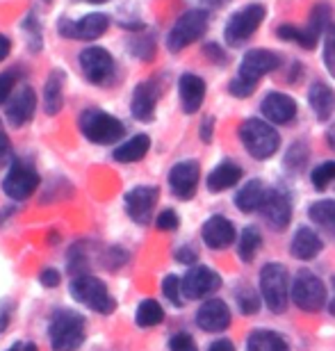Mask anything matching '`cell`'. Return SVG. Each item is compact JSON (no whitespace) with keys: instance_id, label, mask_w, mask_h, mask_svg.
Returning <instances> with one entry per match:
<instances>
[{"instance_id":"cell-54","label":"cell","mask_w":335,"mask_h":351,"mask_svg":"<svg viewBox=\"0 0 335 351\" xmlns=\"http://www.w3.org/2000/svg\"><path fill=\"white\" fill-rule=\"evenodd\" d=\"M212 3H214V5H219V3H221V0H212Z\"/></svg>"},{"instance_id":"cell-36","label":"cell","mask_w":335,"mask_h":351,"mask_svg":"<svg viewBox=\"0 0 335 351\" xmlns=\"http://www.w3.org/2000/svg\"><path fill=\"white\" fill-rule=\"evenodd\" d=\"M310 180H312V185H315L317 189H326V187H329L331 182L335 180V162H333V160H329V162H324V165H319L317 169L312 171Z\"/></svg>"},{"instance_id":"cell-37","label":"cell","mask_w":335,"mask_h":351,"mask_svg":"<svg viewBox=\"0 0 335 351\" xmlns=\"http://www.w3.org/2000/svg\"><path fill=\"white\" fill-rule=\"evenodd\" d=\"M324 64L326 71L335 78V25L333 23L326 27L324 34Z\"/></svg>"},{"instance_id":"cell-10","label":"cell","mask_w":335,"mask_h":351,"mask_svg":"<svg viewBox=\"0 0 335 351\" xmlns=\"http://www.w3.org/2000/svg\"><path fill=\"white\" fill-rule=\"evenodd\" d=\"M80 66L82 73L94 85H106L114 73V60L112 55L101 46H89L80 53Z\"/></svg>"},{"instance_id":"cell-25","label":"cell","mask_w":335,"mask_h":351,"mask_svg":"<svg viewBox=\"0 0 335 351\" xmlns=\"http://www.w3.org/2000/svg\"><path fill=\"white\" fill-rule=\"evenodd\" d=\"M264 199H267V187L262 180H249L240 192L235 194V206L242 213H253V210L262 208Z\"/></svg>"},{"instance_id":"cell-16","label":"cell","mask_w":335,"mask_h":351,"mask_svg":"<svg viewBox=\"0 0 335 351\" xmlns=\"http://www.w3.org/2000/svg\"><path fill=\"white\" fill-rule=\"evenodd\" d=\"M197 326L206 333H221L230 326V308L221 299H208L197 311Z\"/></svg>"},{"instance_id":"cell-23","label":"cell","mask_w":335,"mask_h":351,"mask_svg":"<svg viewBox=\"0 0 335 351\" xmlns=\"http://www.w3.org/2000/svg\"><path fill=\"white\" fill-rule=\"evenodd\" d=\"M324 249V242L315 230H310L308 226H301L295 233L290 242V254L297 261H312L315 256H319V251Z\"/></svg>"},{"instance_id":"cell-7","label":"cell","mask_w":335,"mask_h":351,"mask_svg":"<svg viewBox=\"0 0 335 351\" xmlns=\"http://www.w3.org/2000/svg\"><path fill=\"white\" fill-rule=\"evenodd\" d=\"M292 301L303 313H317L326 304V285L324 280L308 269H301L292 283Z\"/></svg>"},{"instance_id":"cell-38","label":"cell","mask_w":335,"mask_h":351,"mask_svg":"<svg viewBox=\"0 0 335 351\" xmlns=\"http://www.w3.org/2000/svg\"><path fill=\"white\" fill-rule=\"evenodd\" d=\"M228 91H230L233 96H237V98H249V96L256 91V82H251V80H247V78H242V75H237V78L230 80Z\"/></svg>"},{"instance_id":"cell-30","label":"cell","mask_w":335,"mask_h":351,"mask_svg":"<svg viewBox=\"0 0 335 351\" xmlns=\"http://www.w3.org/2000/svg\"><path fill=\"white\" fill-rule=\"evenodd\" d=\"M247 351H290V347L274 331H253L249 335Z\"/></svg>"},{"instance_id":"cell-22","label":"cell","mask_w":335,"mask_h":351,"mask_svg":"<svg viewBox=\"0 0 335 351\" xmlns=\"http://www.w3.org/2000/svg\"><path fill=\"white\" fill-rule=\"evenodd\" d=\"M178 91H180V103H183V112H187V114L199 112L201 103L206 98V82L197 73H183L178 80Z\"/></svg>"},{"instance_id":"cell-40","label":"cell","mask_w":335,"mask_h":351,"mask_svg":"<svg viewBox=\"0 0 335 351\" xmlns=\"http://www.w3.org/2000/svg\"><path fill=\"white\" fill-rule=\"evenodd\" d=\"M178 223H180V219H178V215L173 213V210H162L160 213V217H158V221H156V226L160 228V230H176L178 228Z\"/></svg>"},{"instance_id":"cell-13","label":"cell","mask_w":335,"mask_h":351,"mask_svg":"<svg viewBox=\"0 0 335 351\" xmlns=\"http://www.w3.org/2000/svg\"><path fill=\"white\" fill-rule=\"evenodd\" d=\"M158 196H160V189L153 185H142V187L130 189V192L125 194V210H128L130 219L146 226V223L151 221L153 210H156Z\"/></svg>"},{"instance_id":"cell-41","label":"cell","mask_w":335,"mask_h":351,"mask_svg":"<svg viewBox=\"0 0 335 351\" xmlns=\"http://www.w3.org/2000/svg\"><path fill=\"white\" fill-rule=\"evenodd\" d=\"M14 82H16V75L14 73H0V105L10 101Z\"/></svg>"},{"instance_id":"cell-51","label":"cell","mask_w":335,"mask_h":351,"mask_svg":"<svg viewBox=\"0 0 335 351\" xmlns=\"http://www.w3.org/2000/svg\"><path fill=\"white\" fill-rule=\"evenodd\" d=\"M329 144H331L333 149H335V128H333V132H331V135H329Z\"/></svg>"},{"instance_id":"cell-39","label":"cell","mask_w":335,"mask_h":351,"mask_svg":"<svg viewBox=\"0 0 335 351\" xmlns=\"http://www.w3.org/2000/svg\"><path fill=\"white\" fill-rule=\"evenodd\" d=\"M169 349L171 351H199L197 342L192 340L190 333H176V335H171Z\"/></svg>"},{"instance_id":"cell-4","label":"cell","mask_w":335,"mask_h":351,"mask_svg":"<svg viewBox=\"0 0 335 351\" xmlns=\"http://www.w3.org/2000/svg\"><path fill=\"white\" fill-rule=\"evenodd\" d=\"M69 290H71L75 301H80L82 306L92 308L94 313H101V315L114 313L116 301L112 299V294L108 292V287L101 278L89 276V274H82V276H75L71 280Z\"/></svg>"},{"instance_id":"cell-2","label":"cell","mask_w":335,"mask_h":351,"mask_svg":"<svg viewBox=\"0 0 335 351\" xmlns=\"http://www.w3.org/2000/svg\"><path fill=\"white\" fill-rule=\"evenodd\" d=\"M240 139L251 156L256 160H267L281 146V135L271 123L262 119H247L240 128Z\"/></svg>"},{"instance_id":"cell-3","label":"cell","mask_w":335,"mask_h":351,"mask_svg":"<svg viewBox=\"0 0 335 351\" xmlns=\"http://www.w3.org/2000/svg\"><path fill=\"white\" fill-rule=\"evenodd\" d=\"M260 292H262V301L274 315L288 311V299H290L288 269L278 263L264 265L260 271Z\"/></svg>"},{"instance_id":"cell-28","label":"cell","mask_w":335,"mask_h":351,"mask_svg":"<svg viewBox=\"0 0 335 351\" xmlns=\"http://www.w3.org/2000/svg\"><path fill=\"white\" fill-rule=\"evenodd\" d=\"M62 89H64V73L62 71H53L48 75L46 80V91H44V108H46V114H58L62 110Z\"/></svg>"},{"instance_id":"cell-26","label":"cell","mask_w":335,"mask_h":351,"mask_svg":"<svg viewBox=\"0 0 335 351\" xmlns=\"http://www.w3.org/2000/svg\"><path fill=\"white\" fill-rule=\"evenodd\" d=\"M240 178H242V167L226 160V162L214 167L210 176H208V189L210 192H223V189L237 185Z\"/></svg>"},{"instance_id":"cell-27","label":"cell","mask_w":335,"mask_h":351,"mask_svg":"<svg viewBox=\"0 0 335 351\" xmlns=\"http://www.w3.org/2000/svg\"><path fill=\"white\" fill-rule=\"evenodd\" d=\"M151 149V139L149 135H135L132 139H128V142H123L119 149L114 151V160L116 162H139L146 153H149Z\"/></svg>"},{"instance_id":"cell-42","label":"cell","mask_w":335,"mask_h":351,"mask_svg":"<svg viewBox=\"0 0 335 351\" xmlns=\"http://www.w3.org/2000/svg\"><path fill=\"white\" fill-rule=\"evenodd\" d=\"M132 46H137V48H130V51L135 53L137 58H142V60H151L153 55H156V48H153V41L151 39L132 41Z\"/></svg>"},{"instance_id":"cell-11","label":"cell","mask_w":335,"mask_h":351,"mask_svg":"<svg viewBox=\"0 0 335 351\" xmlns=\"http://www.w3.org/2000/svg\"><path fill=\"white\" fill-rule=\"evenodd\" d=\"M110 25V19L106 14H87L80 21H60V34L69 39H80V41H92L106 34Z\"/></svg>"},{"instance_id":"cell-17","label":"cell","mask_w":335,"mask_h":351,"mask_svg":"<svg viewBox=\"0 0 335 351\" xmlns=\"http://www.w3.org/2000/svg\"><path fill=\"white\" fill-rule=\"evenodd\" d=\"M262 215L264 219L271 228L276 230H285L290 226V219H292V203H290V196L281 192V189H271L267 192V199L262 203Z\"/></svg>"},{"instance_id":"cell-53","label":"cell","mask_w":335,"mask_h":351,"mask_svg":"<svg viewBox=\"0 0 335 351\" xmlns=\"http://www.w3.org/2000/svg\"><path fill=\"white\" fill-rule=\"evenodd\" d=\"M85 3H94V5H101V3H108V0H85Z\"/></svg>"},{"instance_id":"cell-24","label":"cell","mask_w":335,"mask_h":351,"mask_svg":"<svg viewBox=\"0 0 335 351\" xmlns=\"http://www.w3.org/2000/svg\"><path fill=\"white\" fill-rule=\"evenodd\" d=\"M308 103L319 121H329L335 112V91L324 82H315L308 89Z\"/></svg>"},{"instance_id":"cell-21","label":"cell","mask_w":335,"mask_h":351,"mask_svg":"<svg viewBox=\"0 0 335 351\" xmlns=\"http://www.w3.org/2000/svg\"><path fill=\"white\" fill-rule=\"evenodd\" d=\"M34 108H37V98H34L32 87H21L7 105V119L14 128H21L32 119Z\"/></svg>"},{"instance_id":"cell-52","label":"cell","mask_w":335,"mask_h":351,"mask_svg":"<svg viewBox=\"0 0 335 351\" xmlns=\"http://www.w3.org/2000/svg\"><path fill=\"white\" fill-rule=\"evenodd\" d=\"M329 313L333 315V317H335V299L331 301V304H329Z\"/></svg>"},{"instance_id":"cell-9","label":"cell","mask_w":335,"mask_h":351,"mask_svg":"<svg viewBox=\"0 0 335 351\" xmlns=\"http://www.w3.org/2000/svg\"><path fill=\"white\" fill-rule=\"evenodd\" d=\"M39 187V173L27 162H14L3 180L5 194L14 201H25Z\"/></svg>"},{"instance_id":"cell-50","label":"cell","mask_w":335,"mask_h":351,"mask_svg":"<svg viewBox=\"0 0 335 351\" xmlns=\"http://www.w3.org/2000/svg\"><path fill=\"white\" fill-rule=\"evenodd\" d=\"M10 48H12L10 39H7L5 34H0V62H3L7 55H10Z\"/></svg>"},{"instance_id":"cell-43","label":"cell","mask_w":335,"mask_h":351,"mask_svg":"<svg viewBox=\"0 0 335 351\" xmlns=\"http://www.w3.org/2000/svg\"><path fill=\"white\" fill-rule=\"evenodd\" d=\"M39 280H41V285H44V287H58L60 285V271L53 269V267H48V269L41 271Z\"/></svg>"},{"instance_id":"cell-46","label":"cell","mask_w":335,"mask_h":351,"mask_svg":"<svg viewBox=\"0 0 335 351\" xmlns=\"http://www.w3.org/2000/svg\"><path fill=\"white\" fill-rule=\"evenodd\" d=\"M208 351H235V345L230 340L221 338V340H214L212 345L208 347Z\"/></svg>"},{"instance_id":"cell-31","label":"cell","mask_w":335,"mask_h":351,"mask_svg":"<svg viewBox=\"0 0 335 351\" xmlns=\"http://www.w3.org/2000/svg\"><path fill=\"white\" fill-rule=\"evenodd\" d=\"M262 247V235L256 226H247L242 230L240 242H237V256L242 263H251L258 254V249Z\"/></svg>"},{"instance_id":"cell-5","label":"cell","mask_w":335,"mask_h":351,"mask_svg":"<svg viewBox=\"0 0 335 351\" xmlns=\"http://www.w3.org/2000/svg\"><path fill=\"white\" fill-rule=\"evenodd\" d=\"M80 130L94 144H114L123 137V123L101 110H87L80 114Z\"/></svg>"},{"instance_id":"cell-45","label":"cell","mask_w":335,"mask_h":351,"mask_svg":"<svg viewBox=\"0 0 335 351\" xmlns=\"http://www.w3.org/2000/svg\"><path fill=\"white\" fill-rule=\"evenodd\" d=\"M10 315H12V304H0V333L10 324Z\"/></svg>"},{"instance_id":"cell-29","label":"cell","mask_w":335,"mask_h":351,"mask_svg":"<svg viewBox=\"0 0 335 351\" xmlns=\"http://www.w3.org/2000/svg\"><path fill=\"white\" fill-rule=\"evenodd\" d=\"M276 37L283 39V41H295L306 51H310V48H315L317 39H319V32H315L312 27H297V25H281L276 30Z\"/></svg>"},{"instance_id":"cell-8","label":"cell","mask_w":335,"mask_h":351,"mask_svg":"<svg viewBox=\"0 0 335 351\" xmlns=\"http://www.w3.org/2000/svg\"><path fill=\"white\" fill-rule=\"evenodd\" d=\"M264 14H267V10H264L262 5H247V7H242V10H237L233 16L228 19L226 30H223L226 44L240 46L247 39L253 37V32L264 21Z\"/></svg>"},{"instance_id":"cell-33","label":"cell","mask_w":335,"mask_h":351,"mask_svg":"<svg viewBox=\"0 0 335 351\" xmlns=\"http://www.w3.org/2000/svg\"><path fill=\"white\" fill-rule=\"evenodd\" d=\"M162 319H164V311H162V306H160L156 299H146V301H142V304L137 306V313H135L137 326L151 328V326L162 324Z\"/></svg>"},{"instance_id":"cell-35","label":"cell","mask_w":335,"mask_h":351,"mask_svg":"<svg viewBox=\"0 0 335 351\" xmlns=\"http://www.w3.org/2000/svg\"><path fill=\"white\" fill-rule=\"evenodd\" d=\"M235 297H237V306H240V311L244 315H253L258 313V308H260V297L247 285L240 287V290L235 292Z\"/></svg>"},{"instance_id":"cell-47","label":"cell","mask_w":335,"mask_h":351,"mask_svg":"<svg viewBox=\"0 0 335 351\" xmlns=\"http://www.w3.org/2000/svg\"><path fill=\"white\" fill-rule=\"evenodd\" d=\"M212 128H214V121L212 119H206L203 125H201V139L208 144V142H212Z\"/></svg>"},{"instance_id":"cell-1","label":"cell","mask_w":335,"mask_h":351,"mask_svg":"<svg viewBox=\"0 0 335 351\" xmlns=\"http://www.w3.org/2000/svg\"><path fill=\"white\" fill-rule=\"evenodd\" d=\"M87 322L80 313L62 308L55 311L48 324V340H51L53 351H75L85 342Z\"/></svg>"},{"instance_id":"cell-19","label":"cell","mask_w":335,"mask_h":351,"mask_svg":"<svg viewBox=\"0 0 335 351\" xmlns=\"http://www.w3.org/2000/svg\"><path fill=\"white\" fill-rule=\"evenodd\" d=\"M158 96H160V87L153 80L139 82L135 91H132V101H130L132 117L139 119V121H151L153 114H156Z\"/></svg>"},{"instance_id":"cell-18","label":"cell","mask_w":335,"mask_h":351,"mask_svg":"<svg viewBox=\"0 0 335 351\" xmlns=\"http://www.w3.org/2000/svg\"><path fill=\"white\" fill-rule=\"evenodd\" d=\"M201 237H203V242L214 251L226 249L235 242V226H233V221L226 219V217L214 215L203 223Z\"/></svg>"},{"instance_id":"cell-20","label":"cell","mask_w":335,"mask_h":351,"mask_svg":"<svg viewBox=\"0 0 335 351\" xmlns=\"http://www.w3.org/2000/svg\"><path fill=\"white\" fill-rule=\"evenodd\" d=\"M262 114L271 123H290L297 117V103L283 91H269L262 101Z\"/></svg>"},{"instance_id":"cell-48","label":"cell","mask_w":335,"mask_h":351,"mask_svg":"<svg viewBox=\"0 0 335 351\" xmlns=\"http://www.w3.org/2000/svg\"><path fill=\"white\" fill-rule=\"evenodd\" d=\"M7 151H10V139H7V132L3 128V123H0V158H3Z\"/></svg>"},{"instance_id":"cell-6","label":"cell","mask_w":335,"mask_h":351,"mask_svg":"<svg viewBox=\"0 0 335 351\" xmlns=\"http://www.w3.org/2000/svg\"><path fill=\"white\" fill-rule=\"evenodd\" d=\"M208 12L206 10H190L173 23L169 37H166V46L171 53H180L185 46L194 44L201 34L208 30Z\"/></svg>"},{"instance_id":"cell-44","label":"cell","mask_w":335,"mask_h":351,"mask_svg":"<svg viewBox=\"0 0 335 351\" xmlns=\"http://www.w3.org/2000/svg\"><path fill=\"white\" fill-rule=\"evenodd\" d=\"M197 258H199V254L192 247H183V249L176 251V261L183 263V265H194L197 263Z\"/></svg>"},{"instance_id":"cell-12","label":"cell","mask_w":335,"mask_h":351,"mask_svg":"<svg viewBox=\"0 0 335 351\" xmlns=\"http://www.w3.org/2000/svg\"><path fill=\"white\" fill-rule=\"evenodd\" d=\"M221 285V276L210 267L197 265L185 274L183 278V294L185 299H203L208 294L217 292Z\"/></svg>"},{"instance_id":"cell-15","label":"cell","mask_w":335,"mask_h":351,"mask_svg":"<svg viewBox=\"0 0 335 351\" xmlns=\"http://www.w3.org/2000/svg\"><path fill=\"white\" fill-rule=\"evenodd\" d=\"M199 178H201V167L194 160H185V162H178L171 167L169 171V187L171 192L178 196V199H192L197 194L199 187Z\"/></svg>"},{"instance_id":"cell-34","label":"cell","mask_w":335,"mask_h":351,"mask_svg":"<svg viewBox=\"0 0 335 351\" xmlns=\"http://www.w3.org/2000/svg\"><path fill=\"white\" fill-rule=\"evenodd\" d=\"M162 292H164V297L169 299L176 308H180V306L185 304L183 278H178V276H173V274H169V276L162 280Z\"/></svg>"},{"instance_id":"cell-49","label":"cell","mask_w":335,"mask_h":351,"mask_svg":"<svg viewBox=\"0 0 335 351\" xmlns=\"http://www.w3.org/2000/svg\"><path fill=\"white\" fill-rule=\"evenodd\" d=\"M7 351H39L34 342H16V345H12Z\"/></svg>"},{"instance_id":"cell-55","label":"cell","mask_w":335,"mask_h":351,"mask_svg":"<svg viewBox=\"0 0 335 351\" xmlns=\"http://www.w3.org/2000/svg\"><path fill=\"white\" fill-rule=\"evenodd\" d=\"M333 280H335V278H333Z\"/></svg>"},{"instance_id":"cell-14","label":"cell","mask_w":335,"mask_h":351,"mask_svg":"<svg viewBox=\"0 0 335 351\" xmlns=\"http://www.w3.org/2000/svg\"><path fill=\"white\" fill-rule=\"evenodd\" d=\"M278 66H281V58L276 53L264 51V48H253V51H249L242 58L240 73L237 75H242V78H247L251 82H258L267 73L276 71Z\"/></svg>"},{"instance_id":"cell-32","label":"cell","mask_w":335,"mask_h":351,"mask_svg":"<svg viewBox=\"0 0 335 351\" xmlns=\"http://www.w3.org/2000/svg\"><path fill=\"white\" fill-rule=\"evenodd\" d=\"M308 217L317 223V226L329 230V233L335 237V201L324 199V201L312 203L308 208Z\"/></svg>"}]
</instances>
